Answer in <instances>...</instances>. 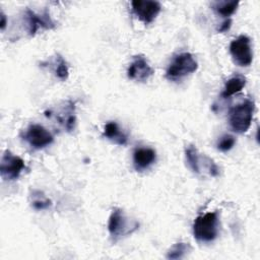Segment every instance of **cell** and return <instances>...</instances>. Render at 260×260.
Listing matches in <instances>:
<instances>
[{
    "mask_svg": "<svg viewBox=\"0 0 260 260\" xmlns=\"http://www.w3.org/2000/svg\"><path fill=\"white\" fill-rule=\"evenodd\" d=\"M255 112V103L247 99L244 102L233 107L229 112V123L232 130L242 134L250 128Z\"/></svg>",
    "mask_w": 260,
    "mask_h": 260,
    "instance_id": "1",
    "label": "cell"
},
{
    "mask_svg": "<svg viewBox=\"0 0 260 260\" xmlns=\"http://www.w3.org/2000/svg\"><path fill=\"white\" fill-rule=\"evenodd\" d=\"M218 213L216 211L206 212L199 215L193 222V235L198 242L209 243L214 241L219 231Z\"/></svg>",
    "mask_w": 260,
    "mask_h": 260,
    "instance_id": "2",
    "label": "cell"
},
{
    "mask_svg": "<svg viewBox=\"0 0 260 260\" xmlns=\"http://www.w3.org/2000/svg\"><path fill=\"white\" fill-rule=\"evenodd\" d=\"M198 68V63L194 56L189 52L177 54L170 63L166 77L172 81H180L184 77L194 73Z\"/></svg>",
    "mask_w": 260,
    "mask_h": 260,
    "instance_id": "3",
    "label": "cell"
},
{
    "mask_svg": "<svg viewBox=\"0 0 260 260\" xmlns=\"http://www.w3.org/2000/svg\"><path fill=\"white\" fill-rule=\"evenodd\" d=\"M139 228V223L135 220H130L120 208H114L108 222V231L113 242L132 234Z\"/></svg>",
    "mask_w": 260,
    "mask_h": 260,
    "instance_id": "4",
    "label": "cell"
},
{
    "mask_svg": "<svg viewBox=\"0 0 260 260\" xmlns=\"http://www.w3.org/2000/svg\"><path fill=\"white\" fill-rule=\"evenodd\" d=\"M230 53L234 62L242 67L251 65L253 61V52L251 41L247 36H240L230 44Z\"/></svg>",
    "mask_w": 260,
    "mask_h": 260,
    "instance_id": "5",
    "label": "cell"
},
{
    "mask_svg": "<svg viewBox=\"0 0 260 260\" xmlns=\"http://www.w3.org/2000/svg\"><path fill=\"white\" fill-rule=\"evenodd\" d=\"M23 17L29 36H35L39 29H53L56 27V23L51 18L48 9H45L43 13L39 14L30 8H26Z\"/></svg>",
    "mask_w": 260,
    "mask_h": 260,
    "instance_id": "6",
    "label": "cell"
},
{
    "mask_svg": "<svg viewBox=\"0 0 260 260\" xmlns=\"http://www.w3.org/2000/svg\"><path fill=\"white\" fill-rule=\"evenodd\" d=\"M22 137L34 149L45 148L54 141V136L52 133L40 124H30L26 128Z\"/></svg>",
    "mask_w": 260,
    "mask_h": 260,
    "instance_id": "7",
    "label": "cell"
},
{
    "mask_svg": "<svg viewBox=\"0 0 260 260\" xmlns=\"http://www.w3.org/2000/svg\"><path fill=\"white\" fill-rule=\"evenodd\" d=\"M25 169L23 159L14 155L9 150H5L0 162V175L6 181H13L18 179L22 171Z\"/></svg>",
    "mask_w": 260,
    "mask_h": 260,
    "instance_id": "8",
    "label": "cell"
},
{
    "mask_svg": "<svg viewBox=\"0 0 260 260\" xmlns=\"http://www.w3.org/2000/svg\"><path fill=\"white\" fill-rule=\"evenodd\" d=\"M132 11L144 24L151 23L161 10V5L157 1L134 0L131 2Z\"/></svg>",
    "mask_w": 260,
    "mask_h": 260,
    "instance_id": "9",
    "label": "cell"
},
{
    "mask_svg": "<svg viewBox=\"0 0 260 260\" xmlns=\"http://www.w3.org/2000/svg\"><path fill=\"white\" fill-rule=\"evenodd\" d=\"M153 73V68L142 55L135 56L127 69L128 78L138 82H145Z\"/></svg>",
    "mask_w": 260,
    "mask_h": 260,
    "instance_id": "10",
    "label": "cell"
},
{
    "mask_svg": "<svg viewBox=\"0 0 260 260\" xmlns=\"http://www.w3.org/2000/svg\"><path fill=\"white\" fill-rule=\"evenodd\" d=\"M54 115L57 122L63 127L67 132H71L75 128L76 124V115H75V103L72 101L65 102L62 107L57 112L49 111V114L46 113V116Z\"/></svg>",
    "mask_w": 260,
    "mask_h": 260,
    "instance_id": "11",
    "label": "cell"
},
{
    "mask_svg": "<svg viewBox=\"0 0 260 260\" xmlns=\"http://www.w3.org/2000/svg\"><path fill=\"white\" fill-rule=\"evenodd\" d=\"M156 152L150 147H139L133 152V165L136 171L148 169L155 162Z\"/></svg>",
    "mask_w": 260,
    "mask_h": 260,
    "instance_id": "12",
    "label": "cell"
},
{
    "mask_svg": "<svg viewBox=\"0 0 260 260\" xmlns=\"http://www.w3.org/2000/svg\"><path fill=\"white\" fill-rule=\"evenodd\" d=\"M104 136L118 145H126L128 141L127 134L119 127L116 122H108L105 125Z\"/></svg>",
    "mask_w": 260,
    "mask_h": 260,
    "instance_id": "13",
    "label": "cell"
},
{
    "mask_svg": "<svg viewBox=\"0 0 260 260\" xmlns=\"http://www.w3.org/2000/svg\"><path fill=\"white\" fill-rule=\"evenodd\" d=\"M246 85V78L241 74H236L226 80L224 88L220 93L221 98L228 99L238 92H240Z\"/></svg>",
    "mask_w": 260,
    "mask_h": 260,
    "instance_id": "14",
    "label": "cell"
},
{
    "mask_svg": "<svg viewBox=\"0 0 260 260\" xmlns=\"http://www.w3.org/2000/svg\"><path fill=\"white\" fill-rule=\"evenodd\" d=\"M185 158L186 161L191 169V171L199 175L201 173V159L202 157L200 156V153L198 152L197 148L194 145H189L185 149Z\"/></svg>",
    "mask_w": 260,
    "mask_h": 260,
    "instance_id": "15",
    "label": "cell"
},
{
    "mask_svg": "<svg viewBox=\"0 0 260 260\" xmlns=\"http://www.w3.org/2000/svg\"><path fill=\"white\" fill-rule=\"evenodd\" d=\"M239 1L236 0H221L215 1L211 3L212 9L218 14L223 17H230L238 8Z\"/></svg>",
    "mask_w": 260,
    "mask_h": 260,
    "instance_id": "16",
    "label": "cell"
},
{
    "mask_svg": "<svg viewBox=\"0 0 260 260\" xmlns=\"http://www.w3.org/2000/svg\"><path fill=\"white\" fill-rule=\"evenodd\" d=\"M53 67V71L55 75L62 81H65L69 76V69L67 62L63 59V57L59 54H57L54 57L53 62L51 63Z\"/></svg>",
    "mask_w": 260,
    "mask_h": 260,
    "instance_id": "17",
    "label": "cell"
},
{
    "mask_svg": "<svg viewBox=\"0 0 260 260\" xmlns=\"http://www.w3.org/2000/svg\"><path fill=\"white\" fill-rule=\"evenodd\" d=\"M31 206L36 210H45L49 209L52 206V201L41 191H32L30 195Z\"/></svg>",
    "mask_w": 260,
    "mask_h": 260,
    "instance_id": "18",
    "label": "cell"
},
{
    "mask_svg": "<svg viewBox=\"0 0 260 260\" xmlns=\"http://www.w3.org/2000/svg\"><path fill=\"white\" fill-rule=\"evenodd\" d=\"M191 246L188 243L185 242H179L176 243L171 247V249L167 252L166 257L171 260H176V259H181L183 258L188 252H190Z\"/></svg>",
    "mask_w": 260,
    "mask_h": 260,
    "instance_id": "19",
    "label": "cell"
},
{
    "mask_svg": "<svg viewBox=\"0 0 260 260\" xmlns=\"http://www.w3.org/2000/svg\"><path fill=\"white\" fill-rule=\"evenodd\" d=\"M235 143H236V138L233 135L224 134L218 139V141L216 143V147L218 150L225 152V151L231 150L234 147Z\"/></svg>",
    "mask_w": 260,
    "mask_h": 260,
    "instance_id": "20",
    "label": "cell"
},
{
    "mask_svg": "<svg viewBox=\"0 0 260 260\" xmlns=\"http://www.w3.org/2000/svg\"><path fill=\"white\" fill-rule=\"evenodd\" d=\"M231 24H232V20H231V18H228V19H225L221 24H220V26L218 27V31L219 32H223V31H226L230 27H231Z\"/></svg>",
    "mask_w": 260,
    "mask_h": 260,
    "instance_id": "21",
    "label": "cell"
},
{
    "mask_svg": "<svg viewBox=\"0 0 260 260\" xmlns=\"http://www.w3.org/2000/svg\"><path fill=\"white\" fill-rule=\"evenodd\" d=\"M0 26H1L2 30H4V28L6 26V15L4 14L3 11H1V23H0Z\"/></svg>",
    "mask_w": 260,
    "mask_h": 260,
    "instance_id": "22",
    "label": "cell"
}]
</instances>
